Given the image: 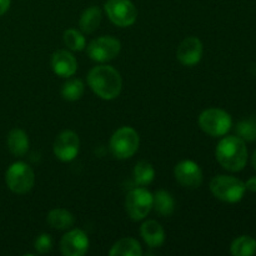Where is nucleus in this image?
<instances>
[{
	"mask_svg": "<svg viewBox=\"0 0 256 256\" xmlns=\"http://www.w3.org/2000/svg\"><path fill=\"white\" fill-rule=\"evenodd\" d=\"M88 84L99 98L112 100L122 92V80L116 69L109 65H99L90 70Z\"/></svg>",
	"mask_w": 256,
	"mask_h": 256,
	"instance_id": "nucleus-1",
	"label": "nucleus"
},
{
	"mask_svg": "<svg viewBox=\"0 0 256 256\" xmlns=\"http://www.w3.org/2000/svg\"><path fill=\"white\" fill-rule=\"evenodd\" d=\"M216 160L229 172H240L248 162V149L245 142L239 136H226L218 144Z\"/></svg>",
	"mask_w": 256,
	"mask_h": 256,
	"instance_id": "nucleus-2",
	"label": "nucleus"
},
{
	"mask_svg": "<svg viewBox=\"0 0 256 256\" xmlns=\"http://www.w3.org/2000/svg\"><path fill=\"white\" fill-rule=\"evenodd\" d=\"M210 190L216 199L225 202H238L245 194V182L229 175H218L210 182Z\"/></svg>",
	"mask_w": 256,
	"mask_h": 256,
	"instance_id": "nucleus-3",
	"label": "nucleus"
},
{
	"mask_svg": "<svg viewBox=\"0 0 256 256\" xmlns=\"http://www.w3.org/2000/svg\"><path fill=\"white\" fill-rule=\"evenodd\" d=\"M140 138L136 130L122 126L112 134L110 139V150L116 159H129L139 149Z\"/></svg>",
	"mask_w": 256,
	"mask_h": 256,
	"instance_id": "nucleus-4",
	"label": "nucleus"
},
{
	"mask_svg": "<svg viewBox=\"0 0 256 256\" xmlns=\"http://www.w3.org/2000/svg\"><path fill=\"white\" fill-rule=\"evenodd\" d=\"M5 182L8 188L15 194H26L34 186L35 174L29 165L18 162L10 165L6 170Z\"/></svg>",
	"mask_w": 256,
	"mask_h": 256,
	"instance_id": "nucleus-5",
	"label": "nucleus"
},
{
	"mask_svg": "<svg viewBox=\"0 0 256 256\" xmlns=\"http://www.w3.org/2000/svg\"><path fill=\"white\" fill-rule=\"evenodd\" d=\"M199 125L202 132L212 136H222L232 128V118L225 110L212 108L200 114Z\"/></svg>",
	"mask_w": 256,
	"mask_h": 256,
	"instance_id": "nucleus-6",
	"label": "nucleus"
},
{
	"mask_svg": "<svg viewBox=\"0 0 256 256\" xmlns=\"http://www.w3.org/2000/svg\"><path fill=\"white\" fill-rule=\"evenodd\" d=\"M125 209L130 219L134 222L142 220L152 209V194L144 188L130 190L125 199Z\"/></svg>",
	"mask_w": 256,
	"mask_h": 256,
	"instance_id": "nucleus-7",
	"label": "nucleus"
},
{
	"mask_svg": "<svg viewBox=\"0 0 256 256\" xmlns=\"http://www.w3.org/2000/svg\"><path fill=\"white\" fill-rule=\"evenodd\" d=\"M105 12L115 25L122 28L130 26L136 22L138 10L130 0H108Z\"/></svg>",
	"mask_w": 256,
	"mask_h": 256,
	"instance_id": "nucleus-8",
	"label": "nucleus"
},
{
	"mask_svg": "<svg viewBox=\"0 0 256 256\" xmlns=\"http://www.w3.org/2000/svg\"><path fill=\"white\" fill-rule=\"evenodd\" d=\"M122 44L112 36H100L88 45V55L98 62H106L119 55Z\"/></svg>",
	"mask_w": 256,
	"mask_h": 256,
	"instance_id": "nucleus-9",
	"label": "nucleus"
},
{
	"mask_svg": "<svg viewBox=\"0 0 256 256\" xmlns=\"http://www.w3.org/2000/svg\"><path fill=\"white\" fill-rule=\"evenodd\" d=\"M80 140L76 132L65 130L54 142V154L62 162H72L79 154Z\"/></svg>",
	"mask_w": 256,
	"mask_h": 256,
	"instance_id": "nucleus-10",
	"label": "nucleus"
},
{
	"mask_svg": "<svg viewBox=\"0 0 256 256\" xmlns=\"http://www.w3.org/2000/svg\"><path fill=\"white\" fill-rule=\"evenodd\" d=\"M174 175L176 182L186 189H198L202 182V172L199 165L192 160L180 162L175 166Z\"/></svg>",
	"mask_w": 256,
	"mask_h": 256,
	"instance_id": "nucleus-11",
	"label": "nucleus"
},
{
	"mask_svg": "<svg viewBox=\"0 0 256 256\" xmlns=\"http://www.w3.org/2000/svg\"><path fill=\"white\" fill-rule=\"evenodd\" d=\"M60 249L65 256H82L89 249V238L80 229L70 230L62 236Z\"/></svg>",
	"mask_w": 256,
	"mask_h": 256,
	"instance_id": "nucleus-12",
	"label": "nucleus"
},
{
	"mask_svg": "<svg viewBox=\"0 0 256 256\" xmlns=\"http://www.w3.org/2000/svg\"><path fill=\"white\" fill-rule=\"evenodd\" d=\"M202 42L195 36H188L180 42L176 58L185 66H194L202 60Z\"/></svg>",
	"mask_w": 256,
	"mask_h": 256,
	"instance_id": "nucleus-13",
	"label": "nucleus"
},
{
	"mask_svg": "<svg viewBox=\"0 0 256 256\" xmlns=\"http://www.w3.org/2000/svg\"><path fill=\"white\" fill-rule=\"evenodd\" d=\"M52 68L59 76L69 78L76 72L78 62L72 52L66 50H58L52 56Z\"/></svg>",
	"mask_w": 256,
	"mask_h": 256,
	"instance_id": "nucleus-14",
	"label": "nucleus"
},
{
	"mask_svg": "<svg viewBox=\"0 0 256 256\" xmlns=\"http://www.w3.org/2000/svg\"><path fill=\"white\" fill-rule=\"evenodd\" d=\"M142 236L150 248H159L165 242V232L162 225L155 220H148L142 225Z\"/></svg>",
	"mask_w": 256,
	"mask_h": 256,
	"instance_id": "nucleus-15",
	"label": "nucleus"
},
{
	"mask_svg": "<svg viewBox=\"0 0 256 256\" xmlns=\"http://www.w3.org/2000/svg\"><path fill=\"white\" fill-rule=\"evenodd\" d=\"M8 148L15 156H24L29 150V138L22 129H12L8 135Z\"/></svg>",
	"mask_w": 256,
	"mask_h": 256,
	"instance_id": "nucleus-16",
	"label": "nucleus"
},
{
	"mask_svg": "<svg viewBox=\"0 0 256 256\" xmlns=\"http://www.w3.org/2000/svg\"><path fill=\"white\" fill-rule=\"evenodd\" d=\"M152 209L162 216H170L175 209L174 198L165 190H158L152 195Z\"/></svg>",
	"mask_w": 256,
	"mask_h": 256,
	"instance_id": "nucleus-17",
	"label": "nucleus"
},
{
	"mask_svg": "<svg viewBox=\"0 0 256 256\" xmlns=\"http://www.w3.org/2000/svg\"><path fill=\"white\" fill-rule=\"evenodd\" d=\"M102 10L98 6H90L84 10L79 20L80 29L85 34H92L95 30L99 28L100 22H102Z\"/></svg>",
	"mask_w": 256,
	"mask_h": 256,
	"instance_id": "nucleus-18",
	"label": "nucleus"
},
{
	"mask_svg": "<svg viewBox=\"0 0 256 256\" xmlns=\"http://www.w3.org/2000/svg\"><path fill=\"white\" fill-rule=\"evenodd\" d=\"M142 246L138 240L132 238H124L112 245L109 252L110 256H142Z\"/></svg>",
	"mask_w": 256,
	"mask_h": 256,
	"instance_id": "nucleus-19",
	"label": "nucleus"
},
{
	"mask_svg": "<svg viewBox=\"0 0 256 256\" xmlns=\"http://www.w3.org/2000/svg\"><path fill=\"white\" fill-rule=\"evenodd\" d=\"M46 222L52 229L56 230H66L74 225V216L70 212L65 209H52L48 214Z\"/></svg>",
	"mask_w": 256,
	"mask_h": 256,
	"instance_id": "nucleus-20",
	"label": "nucleus"
},
{
	"mask_svg": "<svg viewBox=\"0 0 256 256\" xmlns=\"http://www.w3.org/2000/svg\"><path fill=\"white\" fill-rule=\"evenodd\" d=\"M230 252L234 256H252L256 254V240L252 236L242 235L236 238L230 246Z\"/></svg>",
	"mask_w": 256,
	"mask_h": 256,
	"instance_id": "nucleus-21",
	"label": "nucleus"
},
{
	"mask_svg": "<svg viewBox=\"0 0 256 256\" xmlns=\"http://www.w3.org/2000/svg\"><path fill=\"white\" fill-rule=\"evenodd\" d=\"M155 178V169L148 162H139L134 168V179L142 186L149 185Z\"/></svg>",
	"mask_w": 256,
	"mask_h": 256,
	"instance_id": "nucleus-22",
	"label": "nucleus"
},
{
	"mask_svg": "<svg viewBox=\"0 0 256 256\" xmlns=\"http://www.w3.org/2000/svg\"><path fill=\"white\" fill-rule=\"evenodd\" d=\"M84 84L82 80L79 79H72L68 80L62 89V99L66 102H76L84 94Z\"/></svg>",
	"mask_w": 256,
	"mask_h": 256,
	"instance_id": "nucleus-23",
	"label": "nucleus"
},
{
	"mask_svg": "<svg viewBox=\"0 0 256 256\" xmlns=\"http://www.w3.org/2000/svg\"><path fill=\"white\" fill-rule=\"evenodd\" d=\"M64 39L65 45L69 48L72 52H82L84 48L86 46V40L85 36L80 32L75 29H68L64 32Z\"/></svg>",
	"mask_w": 256,
	"mask_h": 256,
	"instance_id": "nucleus-24",
	"label": "nucleus"
},
{
	"mask_svg": "<svg viewBox=\"0 0 256 256\" xmlns=\"http://www.w3.org/2000/svg\"><path fill=\"white\" fill-rule=\"evenodd\" d=\"M238 136L244 142H254L256 140V118L240 122L236 125Z\"/></svg>",
	"mask_w": 256,
	"mask_h": 256,
	"instance_id": "nucleus-25",
	"label": "nucleus"
},
{
	"mask_svg": "<svg viewBox=\"0 0 256 256\" xmlns=\"http://www.w3.org/2000/svg\"><path fill=\"white\" fill-rule=\"evenodd\" d=\"M35 250L39 254H46L52 249V239L49 234H42L35 239Z\"/></svg>",
	"mask_w": 256,
	"mask_h": 256,
	"instance_id": "nucleus-26",
	"label": "nucleus"
},
{
	"mask_svg": "<svg viewBox=\"0 0 256 256\" xmlns=\"http://www.w3.org/2000/svg\"><path fill=\"white\" fill-rule=\"evenodd\" d=\"M245 189L249 190V192H256V176L250 178V179L245 182Z\"/></svg>",
	"mask_w": 256,
	"mask_h": 256,
	"instance_id": "nucleus-27",
	"label": "nucleus"
},
{
	"mask_svg": "<svg viewBox=\"0 0 256 256\" xmlns=\"http://www.w3.org/2000/svg\"><path fill=\"white\" fill-rule=\"evenodd\" d=\"M10 0H0V16L9 10Z\"/></svg>",
	"mask_w": 256,
	"mask_h": 256,
	"instance_id": "nucleus-28",
	"label": "nucleus"
},
{
	"mask_svg": "<svg viewBox=\"0 0 256 256\" xmlns=\"http://www.w3.org/2000/svg\"><path fill=\"white\" fill-rule=\"evenodd\" d=\"M252 166H254L255 169H256V150H255L254 155H252Z\"/></svg>",
	"mask_w": 256,
	"mask_h": 256,
	"instance_id": "nucleus-29",
	"label": "nucleus"
}]
</instances>
